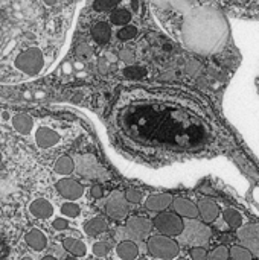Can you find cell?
<instances>
[{
	"label": "cell",
	"mask_w": 259,
	"mask_h": 260,
	"mask_svg": "<svg viewBox=\"0 0 259 260\" xmlns=\"http://www.w3.org/2000/svg\"><path fill=\"white\" fill-rule=\"evenodd\" d=\"M180 242L189 247H205L211 239V229L197 219H188L183 222V232L179 236Z\"/></svg>",
	"instance_id": "6da1fadb"
},
{
	"label": "cell",
	"mask_w": 259,
	"mask_h": 260,
	"mask_svg": "<svg viewBox=\"0 0 259 260\" xmlns=\"http://www.w3.org/2000/svg\"><path fill=\"white\" fill-rule=\"evenodd\" d=\"M147 250L153 257L159 260L177 259V256L180 253L179 244L172 238H168L163 235L151 236L147 242Z\"/></svg>",
	"instance_id": "7a4b0ae2"
},
{
	"label": "cell",
	"mask_w": 259,
	"mask_h": 260,
	"mask_svg": "<svg viewBox=\"0 0 259 260\" xmlns=\"http://www.w3.org/2000/svg\"><path fill=\"white\" fill-rule=\"evenodd\" d=\"M14 66L26 75H37L44 66V58L38 47H29L17 55Z\"/></svg>",
	"instance_id": "3957f363"
},
{
	"label": "cell",
	"mask_w": 259,
	"mask_h": 260,
	"mask_svg": "<svg viewBox=\"0 0 259 260\" xmlns=\"http://www.w3.org/2000/svg\"><path fill=\"white\" fill-rule=\"evenodd\" d=\"M154 227L163 236H168V238L177 236L179 238L183 232V219L176 213L162 212L154 218Z\"/></svg>",
	"instance_id": "277c9868"
},
{
	"label": "cell",
	"mask_w": 259,
	"mask_h": 260,
	"mask_svg": "<svg viewBox=\"0 0 259 260\" xmlns=\"http://www.w3.org/2000/svg\"><path fill=\"white\" fill-rule=\"evenodd\" d=\"M238 239L244 248H247L253 256L259 257V225L247 224L238 230Z\"/></svg>",
	"instance_id": "5b68a950"
},
{
	"label": "cell",
	"mask_w": 259,
	"mask_h": 260,
	"mask_svg": "<svg viewBox=\"0 0 259 260\" xmlns=\"http://www.w3.org/2000/svg\"><path fill=\"white\" fill-rule=\"evenodd\" d=\"M105 212L113 219H124L128 215V203L124 193L113 192L105 203Z\"/></svg>",
	"instance_id": "8992f818"
},
{
	"label": "cell",
	"mask_w": 259,
	"mask_h": 260,
	"mask_svg": "<svg viewBox=\"0 0 259 260\" xmlns=\"http://www.w3.org/2000/svg\"><path fill=\"white\" fill-rule=\"evenodd\" d=\"M76 171L79 175H82L84 178H90V180H98L101 177L105 175V171L101 168V165L96 161V158L93 157H81L76 163Z\"/></svg>",
	"instance_id": "52a82bcc"
},
{
	"label": "cell",
	"mask_w": 259,
	"mask_h": 260,
	"mask_svg": "<svg viewBox=\"0 0 259 260\" xmlns=\"http://www.w3.org/2000/svg\"><path fill=\"white\" fill-rule=\"evenodd\" d=\"M56 190L58 193L66 198L67 201H76L79 200L82 195H84V187L81 183H78L76 180L73 178H61L58 183H56Z\"/></svg>",
	"instance_id": "ba28073f"
},
{
	"label": "cell",
	"mask_w": 259,
	"mask_h": 260,
	"mask_svg": "<svg viewBox=\"0 0 259 260\" xmlns=\"http://www.w3.org/2000/svg\"><path fill=\"white\" fill-rule=\"evenodd\" d=\"M153 224L147 218L134 216L127 222V232L134 239H147L151 233Z\"/></svg>",
	"instance_id": "9c48e42d"
},
{
	"label": "cell",
	"mask_w": 259,
	"mask_h": 260,
	"mask_svg": "<svg viewBox=\"0 0 259 260\" xmlns=\"http://www.w3.org/2000/svg\"><path fill=\"white\" fill-rule=\"evenodd\" d=\"M198 209V216L202 218V221L205 224H212L218 219L220 216V207L215 201L209 200V198H203L198 201L197 204Z\"/></svg>",
	"instance_id": "30bf717a"
},
{
	"label": "cell",
	"mask_w": 259,
	"mask_h": 260,
	"mask_svg": "<svg viewBox=\"0 0 259 260\" xmlns=\"http://www.w3.org/2000/svg\"><path fill=\"white\" fill-rule=\"evenodd\" d=\"M29 215L35 219H40V221H44V219H49L52 218L53 215V206L50 201H47L46 198H37L34 200L29 207Z\"/></svg>",
	"instance_id": "8fae6325"
},
{
	"label": "cell",
	"mask_w": 259,
	"mask_h": 260,
	"mask_svg": "<svg viewBox=\"0 0 259 260\" xmlns=\"http://www.w3.org/2000/svg\"><path fill=\"white\" fill-rule=\"evenodd\" d=\"M172 209H174L176 215H179L180 218H186V219H197L198 218L197 204L192 203L191 200L176 198V200H172Z\"/></svg>",
	"instance_id": "7c38bea8"
},
{
	"label": "cell",
	"mask_w": 259,
	"mask_h": 260,
	"mask_svg": "<svg viewBox=\"0 0 259 260\" xmlns=\"http://www.w3.org/2000/svg\"><path fill=\"white\" fill-rule=\"evenodd\" d=\"M35 142L40 148H52L60 142V134L47 126H41L35 133Z\"/></svg>",
	"instance_id": "4fadbf2b"
},
{
	"label": "cell",
	"mask_w": 259,
	"mask_h": 260,
	"mask_svg": "<svg viewBox=\"0 0 259 260\" xmlns=\"http://www.w3.org/2000/svg\"><path fill=\"white\" fill-rule=\"evenodd\" d=\"M172 204V197L169 193H156L148 197V200L145 201V207L151 212H165L169 206Z\"/></svg>",
	"instance_id": "5bb4252c"
},
{
	"label": "cell",
	"mask_w": 259,
	"mask_h": 260,
	"mask_svg": "<svg viewBox=\"0 0 259 260\" xmlns=\"http://www.w3.org/2000/svg\"><path fill=\"white\" fill-rule=\"evenodd\" d=\"M24 242L35 253H41L47 247V238L38 229H32L31 232H27L26 236H24Z\"/></svg>",
	"instance_id": "9a60e30c"
},
{
	"label": "cell",
	"mask_w": 259,
	"mask_h": 260,
	"mask_svg": "<svg viewBox=\"0 0 259 260\" xmlns=\"http://www.w3.org/2000/svg\"><path fill=\"white\" fill-rule=\"evenodd\" d=\"M116 254L121 260H136L139 257V247L133 241H121L116 245Z\"/></svg>",
	"instance_id": "2e32d148"
},
{
	"label": "cell",
	"mask_w": 259,
	"mask_h": 260,
	"mask_svg": "<svg viewBox=\"0 0 259 260\" xmlns=\"http://www.w3.org/2000/svg\"><path fill=\"white\" fill-rule=\"evenodd\" d=\"M63 247L67 253H70L73 257H84L87 254V247L82 241L75 238H66L63 241Z\"/></svg>",
	"instance_id": "e0dca14e"
},
{
	"label": "cell",
	"mask_w": 259,
	"mask_h": 260,
	"mask_svg": "<svg viewBox=\"0 0 259 260\" xmlns=\"http://www.w3.org/2000/svg\"><path fill=\"white\" fill-rule=\"evenodd\" d=\"M12 126L18 134H29L34 126V120L29 114L20 113L12 117Z\"/></svg>",
	"instance_id": "ac0fdd59"
},
{
	"label": "cell",
	"mask_w": 259,
	"mask_h": 260,
	"mask_svg": "<svg viewBox=\"0 0 259 260\" xmlns=\"http://www.w3.org/2000/svg\"><path fill=\"white\" fill-rule=\"evenodd\" d=\"M92 37H93V40H95L96 43L105 44V43L110 40V37H111V27H110V24H107V23H104V21L96 23V24L92 27Z\"/></svg>",
	"instance_id": "d6986e66"
},
{
	"label": "cell",
	"mask_w": 259,
	"mask_h": 260,
	"mask_svg": "<svg viewBox=\"0 0 259 260\" xmlns=\"http://www.w3.org/2000/svg\"><path fill=\"white\" fill-rule=\"evenodd\" d=\"M107 230V222L102 219V218H99V216H96V218H92L90 221H87L85 222V225H84V233L87 235V236H98V235H102L104 232Z\"/></svg>",
	"instance_id": "ffe728a7"
},
{
	"label": "cell",
	"mask_w": 259,
	"mask_h": 260,
	"mask_svg": "<svg viewBox=\"0 0 259 260\" xmlns=\"http://www.w3.org/2000/svg\"><path fill=\"white\" fill-rule=\"evenodd\" d=\"M53 171H55L58 175L67 177V175H70V174L75 171V163H73V160H72L70 157H60V158L55 161Z\"/></svg>",
	"instance_id": "44dd1931"
},
{
	"label": "cell",
	"mask_w": 259,
	"mask_h": 260,
	"mask_svg": "<svg viewBox=\"0 0 259 260\" xmlns=\"http://www.w3.org/2000/svg\"><path fill=\"white\" fill-rule=\"evenodd\" d=\"M223 219L231 229H240L243 225V215L237 209H232V207L223 212Z\"/></svg>",
	"instance_id": "7402d4cb"
},
{
	"label": "cell",
	"mask_w": 259,
	"mask_h": 260,
	"mask_svg": "<svg viewBox=\"0 0 259 260\" xmlns=\"http://www.w3.org/2000/svg\"><path fill=\"white\" fill-rule=\"evenodd\" d=\"M229 256L234 260H253V254L243 245H234L229 250Z\"/></svg>",
	"instance_id": "603a6c76"
},
{
	"label": "cell",
	"mask_w": 259,
	"mask_h": 260,
	"mask_svg": "<svg viewBox=\"0 0 259 260\" xmlns=\"http://www.w3.org/2000/svg\"><path fill=\"white\" fill-rule=\"evenodd\" d=\"M111 23L113 24H118V26H124V24H128L130 20H131V14L127 11V9H116L111 12Z\"/></svg>",
	"instance_id": "cb8c5ba5"
},
{
	"label": "cell",
	"mask_w": 259,
	"mask_h": 260,
	"mask_svg": "<svg viewBox=\"0 0 259 260\" xmlns=\"http://www.w3.org/2000/svg\"><path fill=\"white\" fill-rule=\"evenodd\" d=\"M124 76L128 79H142L147 76V69L142 66H128L124 69Z\"/></svg>",
	"instance_id": "d4e9b609"
},
{
	"label": "cell",
	"mask_w": 259,
	"mask_h": 260,
	"mask_svg": "<svg viewBox=\"0 0 259 260\" xmlns=\"http://www.w3.org/2000/svg\"><path fill=\"white\" fill-rule=\"evenodd\" d=\"M81 213V209L78 204H75V201H67L61 206V215L66 218H78Z\"/></svg>",
	"instance_id": "484cf974"
},
{
	"label": "cell",
	"mask_w": 259,
	"mask_h": 260,
	"mask_svg": "<svg viewBox=\"0 0 259 260\" xmlns=\"http://www.w3.org/2000/svg\"><path fill=\"white\" fill-rule=\"evenodd\" d=\"M208 259L209 260H229V250L224 247V245H220L217 248H214L209 254H208Z\"/></svg>",
	"instance_id": "4316f807"
},
{
	"label": "cell",
	"mask_w": 259,
	"mask_h": 260,
	"mask_svg": "<svg viewBox=\"0 0 259 260\" xmlns=\"http://www.w3.org/2000/svg\"><path fill=\"white\" fill-rule=\"evenodd\" d=\"M92 253H93L95 256H98V257L107 256V254L110 253V245H108V242H105V241H98V242H95L93 247H92Z\"/></svg>",
	"instance_id": "83f0119b"
},
{
	"label": "cell",
	"mask_w": 259,
	"mask_h": 260,
	"mask_svg": "<svg viewBox=\"0 0 259 260\" xmlns=\"http://www.w3.org/2000/svg\"><path fill=\"white\" fill-rule=\"evenodd\" d=\"M119 2H121V0H95L93 8H95L96 11L104 12V11H110V9H113Z\"/></svg>",
	"instance_id": "f1b7e54d"
},
{
	"label": "cell",
	"mask_w": 259,
	"mask_h": 260,
	"mask_svg": "<svg viewBox=\"0 0 259 260\" xmlns=\"http://www.w3.org/2000/svg\"><path fill=\"white\" fill-rule=\"evenodd\" d=\"M137 35V29L134 26H124L122 29H119L118 32V37L122 40V41H128L131 38H134Z\"/></svg>",
	"instance_id": "f546056e"
},
{
	"label": "cell",
	"mask_w": 259,
	"mask_h": 260,
	"mask_svg": "<svg viewBox=\"0 0 259 260\" xmlns=\"http://www.w3.org/2000/svg\"><path fill=\"white\" fill-rule=\"evenodd\" d=\"M124 197H125L127 203H131V204H139L142 201V198H143L142 192L137 190V189H127Z\"/></svg>",
	"instance_id": "4dcf8cb0"
},
{
	"label": "cell",
	"mask_w": 259,
	"mask_h": 260,
	"mask_svg": "<svg viewBox=\"0 0 259 260\" xmlns=\"http://www.w3.org/2000/svg\"><path fill=\"white\" fill-rule=\"evenodd\" d=\"M92 55H93V49L89 44L82 43V44H79L76 47V56L78 58H81V59H90Z\"/></svg>",
	"instance_id": "1f68e13d"
},
{
	"label": "cell",
	"mask_w": 259,
	"mask_h": 260,
	"mask_svg": "<svg viewBox=\"0 0 259 260\" xmlns=\"http://www.w3.org/2000/svg\"><path fill=\"white\" fill-rule=\"evenodd\" d=\"M189 256L191 260H208V251L205 247H192Z\"/></svg>",
	"instance_id": "d6a6232c"
},
{
	"label": "cell",
	"mask_w": 259,
	"mask_h": 260,
	"mask_svg": "<svg viewBox=\"0 0 259 260\" xmlns=\"http://www.w3.org/2000/svg\"><path fill=\"white\" fill-rule=\"evenodd\" d=\"M52 227L58 232H63L69 227V221L67 219H63V218H58V219H53L52 222Z\"/></svg>",
	"instance_id": "836d02e7"
},
{
	"label": "cell",
	"mask_w": 259,
	"mask_h": 260,
	"mask_svg": "<svg viewBox=\"0 0 259 260\" xmlns=\"http://www.w3.org/2000/svg\"><path fill=\"white\" fill-rule=\"evenodd\" d=\"M90 193H92V197H93V198H101V197H102V193H104V190H102V187H101L99 184H95V186L92 187Z\"/></svg>",
	"instance_id": "e575fe53"
},
{
	"label": "cell",
	"mask_w": 259,
	"mask_h": 260,
	"mask_svg": "<svg viewBox=\"0 0 259 260\" xmlns=\"http://www.w3.org/2000/svg\"><path fill=\"white\" fill-rule=\"evenodd\" d=\"M121 58L125 59V61H131L133 56H131V53H130L128 50H124V52H121Z\"/></svg>",
	"instance_id": "d590c367"
},
{
	"label": "cell",
	"mask_w": 259,
	"mask_h": 260,
	"mask_svg": "<svg viewBox=\"0 0 259 260\" xmlns=\"http://www.w3.org/2000/svg\"><path fill=\"white\" fill-rule=\"evenodd\" d=\"M43 2H44L46 5H49V6H52V5H55V3H56L58 0H43Z\"/></svg>",
	"instance_id": "8d00e7d4"
},
{
	"label": "cell",
	"mask_w": 259,
	"mask_h": 260,
	"mask_svg": "<svg viewBox=\"0 0 259 260\" xmlns=\"http://www.w3.org/2000/svg\"><path fill=\"white\" fill-rule=\"evenodd\" d=\"M2 117H3L5 120H9V113H6V111H5V113L2 114Z\"/></svg>",
	"instance_id": "74e56055"
},
{
	"label": "cell",
	"mask_w": 259,
	"mask_h": 260,
	"mask_svg": "<svg viewBox=\"0 0 259 260\" xmlns=\"http://www.w3.org/2000/svg\"><path fill=\"white\" fill-rule=\"evenodd\" d=\"M41 260H56V259H55L53 256H44Z\"/></svg>",
	"instance_id": "f35d334b"
},
{
	"label": "cell",
	"mask_w": 259,
	"mask_h": 260,
	"mask_svg": "<svg viewBox=\"0 0 259 260\" xmlns=\"http://www.w3.org/2000/svg\"><path fill=\"white\" fill-rule=\"evenodd\" d=\"M133 8L137 9V0H133Z\"/></svg>",
	"instance_id": "ab89813d"
},
{
	"label": "cell",
	"mask_w": 259,
	"mask_h": 260,
	"mask_svg": "<svg viewBox=\"0 0 259 260\" xmlns=\"http://www.w3.org/2000/svg\"><path fill=\"white\" fill-rule=\"evenodd\" d=\"M20 260H34V259H32L31 256H24V257H21V259H20Z\"/></svg>",
	"instance_id": "60d3db41"
},
{
	"label": "cell",
	"mask_w": 259,
	"mask_h": 260,
	"mask_svg": "<svg viewBox=\"0 0 259 260\" xmlns=\"http://www.w3.org/2000/svg\"><path fill=\"white\" fill-rule=\"evenodd\" d=\"M66 260H78V257H73V256H70V257H67Z\"/></svg>",
	"instance_id": "b9f144b4"
},
{
	"label": "cell",
	"mask_w": 259,
	"mask_h": 260,
	"mask_svg": "<svg viewBox=\"0 0 259 260\" xmlns=\"http://www.w3.org/2000/svg\"><path fill=\"white\" fill-rule=\"evenodd\" d=\"M176 260H188V259H185V257H179V259H176Z\"/></svg>",
	"instance_id": "7bdbcfd3"
},
{
	"label": "cell",
	"mask_w": 259,
	"mask_h": 260,
	"mask_svg": "<svg viewBox=\"0 0 259 260\" xmlns=\"http://www.w3.org/2000/svg\"><path fill=\"white\" fill-rule=\"evenodd\" d=\"M0 163H2V152H0Z\"/></svg>",
	"instance_id": "ee69618b"
},
{
	"label": "cell",
	"mask_w": 259,
	"mask_h": 260,
	"mask_svg": "<svg viewBox=\"0 0 259 260\" xmlns=\"http://www.w3.org/2000/svg\"><path fill=\"white\" fill-rule=\"evenodd\" d=\"M136 260H148V259H143V257H142V259H136Z\"/></svg>",
	"instance_id": "f6af8a7d"
}]
</instances>
